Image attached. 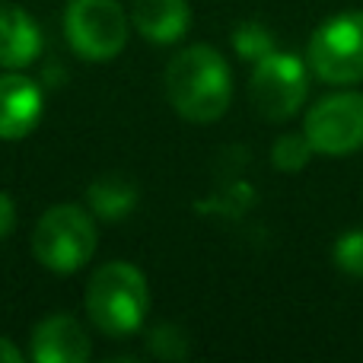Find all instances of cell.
Returning <instances> with one entry per match:
<instances>
[{"label": "cell", "mask_w": 363, "mask_h": 363, "mask_svg": "<svg viewBox=\"0 0 363 363\" xmlns=\"http://www.w3.org/2000/svg\"><path fill=\"white\" fill-rule=\"evenodd\" d=\"M64 35L83 61L106 64L125 51L131 19L118 0H67Z\"/></svg>", "instance_id": "4"}, {"label": "cell", "mask_w": 363, "mask_h": 363, "mask_svg": "<svg viewBox=\"0 0 363 363\" xmlns=\"http://www.w3.org/2000/svg\"><path fill=\"white\" fill-rule=\"evenodd\" d=\"M147 351H150L153 357L179 360V357H185L188 354V341H185V335H182L176 325H157L150 332V338H147Z\"/></svg>", "instance_id": "15"}, {"label": "cell", "mask_w": 363, "mask_h": 363, "mask_svg": "<svg viewBox=\"0 0 363 363\" xmlns=\"http://www.w3.org/2000/svg\"><path fill=\"white\" fill-rule=\"evenodd\" d=\"M42 29L16 4H0V67L23 70L42 55Z\"/></svg>", "instance_id": "10"}, {"label": "cell", "mask_w": 363, "mask_h": 363, "mask_svg": "<svg viewBox=\"0 0 363 363\" xmlns=\"http://www.w3.org/2000/svg\"><path fill=\"white\" fill-rule=\"evenodd\" d=\"M93 354L86 328L67 313L45 315L32 332L29 357L35 363H86Z\"/></svg>", "instance_id": "8"}, {"label": "cell", "mask_w": 363, "mask_h": 363, "mask_svg": "<svg viewBox=\"0 0 363 363\" xmlns=\"http://www.w3.org/2000/svg\"><path fill=\"white\" fill-rule=\"evenodd\" d=\"M96 220L77 204H55L38 217L32 233V255L55 274H77L96 255Z\"/></svg>", "instance_id": "3"}, {"label": "cell", "mask_w": 363, "mask_h": 363, "mask_svg": "<svg viewBox=\"0 0 363 363\" xmlns=\"http://www.w3.org/2000/svg\"><path fill=\"white\" fill-rule=\"evenodd\" d=\"M45 112L42 86L19 70L0 77V140H23L35 131Z\"/></svg>", "instance_id": "9"}, {"label": "cell", "mask_w": 363, "mask_h": 363, "mask_svg": "<svg viewBox=\"0 0 363 363\" xmlns=\"http://www.w3.org/2000/svg\"><path fill=\"white\" fill-rule=\"evenodd\" d=\"M233 48H236L239 57H245V61L255 64V61H262L264 55L274 51V35H271L268 26L249 19V23L236 26V32H233Z\"/></svg>", "instance_id": "13"}, {"label": "cell", "mask_w": 363, "mask_h": 363, "mask_svg": "<svg viewBox=\"0 0 363 363\" xmlns=\"http://www.w3.org/2000/svg\"><path fill=\"white\" fill-rule=\"evenodd\" d=\"M86 204L99 220H125L138 207V188L125 176H102L89 185Z\"/></svg>", "instance_id": "12"}, {"label": "cell", "mask_w": 363, "mask_h": 363, "mask_svg": "<svg viewBox=\"0 0 363 363\" xmlns=\"http://www.w3.org/2000/svg\"><path fill=\"white\" fill-rule=\"evenodd\" d=\"M19 360H23V351H19L10 338L0 335V363H19Z\"/></svg>", "instance_id": "18"}, {"label": "cell", "mask_w": 363, "mask_h": 363, "mask_svg": "<svg viewBox=\"0 0 363 363\" xmlns=\"http://www.w3.org/2000/svg\"><path fill=\"white\" fill-rule=\"evenodd\" d=\"M309 96V64L290 51H271L255 61L249 80V99L268 121H287Z\"/></svg>", "instance_id": "6"}, {"label": "cell", "mask_w": 363, "mask_h": 363, "mask_svg": "<svg viewBox=\"0 0 363 363\" xmlns=\"http://www.w3.org/2000/svg\"><path fill=\"white\" fill-rule=\"evenodd\" d=\"M13 230H16V204L6 191H0V242L10 239Z\"/></svg>", "instance_id": "17"}, {"label": "cell", "mask_w": 363, "mask_h": 363, "mask_svg": "<svg viewBox=\"0 0 363 363\" xmlns=\"http://www.w3.org/2000/svg\"><path fill=\"white\" fill-rule=\"evenodd\" d=\"M303 134L322 157H347L363 147V93L341 89L306 112Z\"/></svg>", "instance_id": "7"}, {"label": "cell", "mask_w": 363, "mask_h": 363, "mask_svg": "<svg viewBox=\"0 0 363 363\" xmlns=\"http://www.w3.org/2000/svg\"><path fill=\"white\" fill-rule=\"evenodd\" d=\"M313 144L306 140V134H281L271 147V163L281 172H300L313 157Z\"/></svg>", "instance_id": "14"}, {"label": "cell", "mask_w": 363, "mask_h": 363, "mask_svg": "<svg viewBox=\"0 0 363 363\" xmlns=\"http://www.w3.org/2000/svg\"><path fill=\"white\" fill-rule=\"evenodd\" d=\"M166 99L179 118L211 125L223 118L233 99V74L226 57L211 45H191L166 64Z\"/></svg>", "instance_id": "1"}, {"label": "cell", "mask_w": 363, "mask_h": 363, "mask_svg": "<svg viewBox=\"0 0 363 363\" xmlns=\"http://www.w3.org/2000/svg\"><path fill=\"white\" fill-rule=\"evenodd\" d=\"M335 264L351 277H363V230H347L335 242Z\"/></svg>", "instance_id": "16"}, {"label": "cell", "mask_w": 363, "mask_h": 363, "mask_svg": "<svg viewBox=\"0 0 363 363\" xmlns=\"http://www.w3.org/2000/svg\"><path fill=\"white\" fill-rule=\"evenodd\" d=\"M131 26L153 45H176L191 26L188 0H134Z\"/></svg>", "instance_id": "11"}, {"label": "cell", "mask_w": 363, "mask_h": 363, "mask_svg": "<svg viewBox=\"0 0 363 363\" xmlns=\"http://www.w3.org/2000/svg\"><path fill=\"white\" fill-rule=\"evenodd\" d=\"M150 313V287L138 264L108 262L86 284V315L106 338H131Z\"/></svg>", "instance_id": "2"}, {"label": "cell", "mask_w": 363, "mask_h": 363, "mask_svg": "<svg viewBox=\"0 0 363 363\" xmlns=\"http://www.w3.org/2000/svg\"><path fill=\"white\" fill-rule=\"evenodd\" d=\"M306 64L322 83L351 86L363 80V13L347 10L313 32Z\"/></svg>", "instance_id": "5"}]
</instances>
